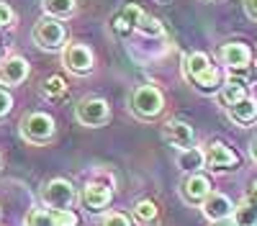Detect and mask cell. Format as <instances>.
<instances>
[{
	"instance_id": "obj_1",
	"label": "cell",
	"mask_w": 257,
	"mask_h": 226,
	"mask_svg": "<svg viewBox=\"0 0 257 226\" xmlns=\"http://www.w3.org/2000/svg\"><path fill=\"white\" fill-rule=\"evenodd\" d=\"M57 126H54V118L49 113H29L24 121H21V136L31 144H47L52 141Z\"/></svg>"
},
{
	"instance_id": "obj_2",
	"label": "cell",
	"mask_w": 257,
	"mask_h": 226,
	"mask_svg": "<svg viewBox=\"0 0 257 226\" xmlns=\"http://www.w3.org/2000/svg\"><path fill=\"white\" fill-rule=\"evenodd\" d=\"M75 116L82 126H90V129H98V126H105L111 118V108L103 98H82L77 106H75Z\"/></svg>"
},
{
	"instance_id": "obj_3",
	"label": "cell",
	"mask_w": 257,
	"mask_h": 226,
	"mask_svg": "<svg viewBox=\"0 0 257 226\" xmlns=\"http://www.w3.org/2000/svg\"><path fill=\"white\" fill-rule=\"evenodd\" d=\"M41 200H44V205H49L52 211L70 208V205L75 203V188H72V182L64 180V177L49 180L44 188H41Z\"/></svg>"
},
{
	"instance_id": "obj_4",
	"label": "cell",
	"mask_w": 257,
	"mask_h": 226,
	"mask_svg": "<svg viewBox=\"0 0 257 226\" xmlns=\"http://www.w3.org/2000/svg\"><path fill=\"white\" fill-rule=\"evenodd\" d=\"M64 39H67V31L59 24V18H41L34 26V41L41 49L57 52L64 47Z\"/></svg>"
},
{
	"instance_id": "obj_5",
	"label": "cell",
	"mask_w": 257,
	"mask_h": 226,
	"mask_svg": "<svg viewBox=\"0 0 257 226\" xmlns=\"http://www.w3.org/2000/svg\"><path fill=\"white\" fill-rule=\"evenodd\" d=\"M162 106H165L162 93L155 85H142L132 95V108L139 118H155L162 111Z\"/></svg>"
},
{
	"instance_id": "obj_6",
	"label": "cell",
	"mask_w": 257,
	"mask_h": 226,
	"mask_svg": "<svg viewBox=\"0 0 257 226\" xmlns=\"http://www.w3.org/2000/svg\"><path fill=\"white\" fill-rule=\"evenodd\" d=\"M203 164H208L213 170H234V167H239V157L234 149H229L226 144L213 141L203 152Z\"/></svg>"
},
{
	"instance_id": "obj_7",
	"label": "cell",
	"mask_w": 257,
	"mask_h": 226,
	"mask_svg": "<svg viewBox=\"0 0 257 226\" xmlns=\"http://www.w3.org/2000/svg\"><path fill=\"white\" fill-rule=\"evenodd\" d=\"M64 67L75 75H88L93 70V52L85 47V44H70L62 54Z\"/></svg>"
},
{
	"instance_id": "obj_8",
	"label": "cell",
	"mask_w": 257,
	"mask_h": 226,
	"mask_svg": "<svg viewBox=\"0 0 257 226\" xmlns=\"http://www.w3.org/2000/svg\"><path fill=\"white\" fill-rule=\"evenodd\" d=\"M29 77V62L24 57H8L6 62H0V85H21Z\"/></svg>"
},
{
	"instance_id": "obj_9",
	"label": "cell",
	"mask_w": 257,
	"mask_h": 226,
	"mask_svg": "<svg viewBox=\"0 0 257 226\" xmlns=\"http://www.w3.org/2000/svg\"><path fill=\"white\" fill-rule=\"evenodd\" d=\"M162 134H165V139L173 144V147H178V149H188L190 144H193V126H190V123H185V121H180V118L167 121L165 129H162Z\"/></svg>"
},
{
	"instance_id": "obj_10",
	"label": "cell",
	"mask_w": 257,
	"mask_h": 226,
	"mask_svg": "<svg viewBox=\"0 0 257 226\" xmlns=\"http://www.w3.org/2000/svg\"><path fill=\"white\" fill-rule=\"evenodd\" d=\"M201 205H203V216H206V218H211V221L229 218V216H231V211H234L231 200H229L224 193H213V190L201 200Z\"/></svg>"
},
{
	"instance_id": "obj_11",
	"label": "cell",
	"mask_w": 257,
	"mask_h": 226,
	"mask_svg": "<svg viewBox=\"0 0 257 226\" xmlns=\"http://www.w3.org/2000/svg\"><path fill=\"white\" fill-rule=\"evenodd\" d=\"M111 188L108 185H103V182H88L82 188V203L88 205L90 211H103L105 205L111 203Z\"/></svg>"
},
{
	"instance_id": "obj_12",
	"label": "cell",
	"mask_w": 257,
	"mask_h": 226,
	"mask_svg": "<svg viewBox=\"0 0 257 226\" xmlns=\"http://www.w3.org/2000/svg\"><path fill=\"white\" fill-rule=\"evenodd\" d=\"M221 59H224V65H229L231 72H239V70H247L249 67L252 52L244 44H239V41H231V44H226L221 49Z\"/></svg>"
},
{
	"instance_id": "obj_13",
	"label": "cell",
	"mask_w": 257,
	"mask_h": 226,
	"mask_svg": "<svg viewBox=\"0 0 257 226\" xmlns=\"http://www.w3.org/2000/svg\"><path fill=\"white\" fill-rule=\"evenodd\" d=\"M183 198L188 200V203H201L208 193H211V182H208V177H203V175H188L185 180H183Z\"/></svg>"
},
{
	"instance_id": "obj_14",
	"label": "cell",
	"mask_w": 257,
	"mask_h": 226,
	"mask_svg": "<svg viewBox=\"0 0 257 226\" xmlns=\"http://www.w3.org/2000/svg\"><path fill=\"white\" fill-rule=\"evenodd\" d=\"M229 116L237 121V123H252L257 118V100L254 98H242L239 103H234V106H229Z\"/></svg>"
},
{
	"instance_id": "obj_15",
	"label": "cell",
	"mask_w": 257,
	"mask_h": 226,
	"mask_svg": "<svg viewBox=\"0 0 257 226\" xmlns=\"http://www.w3.org/2000/svg\"><path fill=\"white\" fill-rule=\"evenodd\" d=\"M242 98H247V85H244V80L229 77V82L221 88V103L229 108V106H234V103H239Z\"/></svg>"
},
{
	"instance_id": "obj_16",
	"label": "cell",
	"mask_w": 257,
	"mask_h": 226,
	"mask_svg": "<svg viewBox=\"0 0 257 226\" xmlns=\"http://www.w3.org/2000/svg\"><path fill=\"white\" fill-rule=\"evenodd\" d=\"M178 167L185 170V172H196V170H201V167H203V152L196 149V147L183 149L180 157H178Z\"/></svg>"
},
{
	"instance_id": "obj_17",
	"label": "cell",
	"mask_w": 257,
	"mask_h": 226,
	"mask_svg": "<svg viewBox=\"0 0 257 226\" xmlns=\"http://www.w3.org/2000/svg\"><path fill=\"white\" fill-rule=\"evenodd\" d=\"M41 6L52 18H67L75 13V0H41Z\"/></svg>"
},
{
	"instance_id": "obj_18",
	"label": "cell",
	"mask_w": 257,
	"mask_h": 226,
	"mask_svg": "<svg viewBox=\"0 0 257 226\" xmlns=\"http://www.w3.org/2000/svg\"><path fill=\"white\" fill-rule=\"evenodd\" d=\"M206 67H211V62H208V57L203 52H193L190 57H185V72H188V77H198Z\"/></svg>"
},
{
	"instance_id": "obj_19",
	"label": "cell",
	"mask_w": 257,
	"mask_h": 226,
	"mask_svg": "<svg viewBox=\"0 0 257 226\" xmlns=\"http://www.w3.org/2000/svg\"><path fill=\"white\" fill-rule=\"evenodd\" d=\"M234 223L237 226H257V205L242 203L239 208H234Z\"/></svg>"
},
{
	"instance_id": "obj_20",
	"label": "cell",
	"mask_w": 257,
	"mask_h": 226,
	"mask_svg": "<svg viewBox=\"0 0 257 226\" xmlns=\"http://www.w3.org/2000/svg\"><path fill=\"white\" fill-rule=\"evenodd\" d=\"M137 29H139L142 34H147V36H162V34H165V29H162L160 21H157V18H152V16H147V13H142Z\"/></svg>"
},
{
	"instance_id": "obj_21",
	"label": "cell",
	"mask_w": 257,
	"mask_h": 226,
	"mask_svg": "<svg viewBox=\"0 0 257 226\" xmlns=\"http://www.w3.org/2000/svg\"><path fill=\"white\" fill-rule=\"evenodd\" d=\"M134 216H137L139 221H144V223L155 221V218H157V205H155L152 200H139V203L134 205Z\"/></svg>"
},
{
	"instance_id": "obj_22",
	"label": "cell",
	"mask_w": 257,
	"mask_h": 226,
	"mask_svg": "<svg viewBox=\"0 0 257 226\" xmlns=\"http://www.w3.org/2000/svg\"><path fill=\"white\" fill-rule=\"evenodd\" d=\"M44 95L47 98H59V95H64V90H67V82H64L59 75H52L47 82H44Z\"/></svg>"
},
{
	"instance_id": "obj_23",
	"label": "cell",
	"mask_w": 257,
	"mask_h": 226,
	"mask_svg": "<svg viewBox=\"0 0 257 226\" xmlns=\"http://www.w3.org/2000/svg\"><path fill=\"white\" fill-rule=\"evenodd\" d=\"M80 218L75 211L62 208V211H52V226H77Z\"/></svg>"
},
{
	"instance_id": "obj_24",
	"label": "cell",
	"mask_w": 257,
	"mask_h": 226,
	"mask_svg": "<svg viewBox=\"0 0 257 226\" xmlns=\"http://www.w3.org/2000/svg\"><path fill=\"white\" fill-rule=\"evenodd\" d=\"M193 82H196L198 88H203V90H208V88H216V85H219V72L213 70V67H206L198 77H193Z\"/></svg>"
},
{
	"instance_id": "obj_25",
	"label": "cell",
	"mask_w": 257,
	"mask_h": 226,
	"mask_svg": "<svg viewBox=\"0 0 257 226\" xmlns=\"http://www.w3.org/2000/svg\"><path fill=\"white\" fill-rule=\"evenodd\" d=\"M26 226H52V211L44 208H34L26 216Z\"/></svg>"
},
{
	"instance_id": "obj_26",
	"label": "cell",
	"mask_w": 257,
	"mask_h": 226,
	"mask_svg": "<svg viewBox=\"0 0 257 226\" xmlns=\"http://www.w3.org/2000/svg\"><path fill=\"white\" fill-rule=\"evenodd\" d=\"M142 13H144V11H142V8H139L137 3H128V6H123V11H121L118 16H121V18L126 21V24L132 26V29H137V24H139Z\"/></svg>"
},
{
	"instance_id": "obj_27",
	"label": "cell",
	"mask_w": 257,
	"mask_h": 226,
	"mask_svg": "<svg viewBox=\"0 0 257 226\" xmlns=\"http://www.w3.org/2000/svg\"><path fill=\"white\" fill-rule=\"evenodd\" d=\"M100 226H132V221H128V216H123L118 211H111L100 218Z\"/></svg>"
},
{
	"instance_id": "obj_28",
	"label": "cell",
	"mask_w": 257,
	"mask_h": 226,
	"mask_svg": "<svg viewBox=\"0 0 257 226\" xmlns=\"http://www.w3.org/2000/svg\"><path fill=\"white\" fill-rule=\"evenodd\" d=\"M11 108H13V98H11V93L0 88V118H6V116L11 113Z\"/></svg>"
},
{
	"instance_id": "obj_29",
	"label": "cell",
	"mask_w": 257,
	"mask_h": 226,
	"mask_svg": "<svg viewBox=\"0 0 257 226\" xmlns=\"http://www.w3.org/2000/svg\"><path fill=\"white\" fill-rule=\"evenodd\" d=\"M11 21H13V11H11V6L0 3V29H6Z\"/></svg>"
},
{
	"instance_id": "obj_30",
	"label": "cell",
	"mask_w": 257,
	"mask_h": 226,
	"mask_svg": "<svg viewBox=\"0 0 257 226\" xmlns=\"http://www.w3.org/2000/svg\"><path fill=\"white\" fill-rule=\"evenodd\" d=\"M113 31L121 34V36H128V34H132V26H128L121 16H116V18H113Z\"/></svg>"
},
{
	"instance_id": "obj_31",
	"label": "cell",
	"mask_w": 257,
	"mask_h": 226,
	"mask_svg": "<svg viewBox=\"0 0 257 226\" xmlns=\"http://www.w3.org/2000/svg\"><path fill=\"white\" fill-rule=\"evenodd\" d=\"M244 203H249V205H257V180L249 185V190H247V195H244Z\"/></svg>"
},
{
	"instance_id": "obj_32",
	"label": "cell",
	"mask_w": 257,
	"mask_h": 226,
	"mask_svg": "<svg viewBox=\"0 0 257 226\" xmlns=\"http://www.w3.org/2000/svg\"><path fill=\"white\" fill-rule=\"evenodd\" d=\"M244 11L249 18H257V0H244Z\"/></svg>"
},
{
	"instance_id": "obj_33",
	"label": "cell",
	"mask_w": 257,
	"mask_h": 226,
	"mask_svg": "<svg viewBox=\"0 0 257 226\" xmlns=\"http://www.w3.org/2000/svg\"><path fill=\"white\" fill-rule=\"evenodd\" d=\"M213 226H237V223H234V218L229 216V218H219V221H213Z\"/></svg>"
},
{
	"instance_id": "obj_34",
	"label": "cell",
	"mask_w": 257,
	"mask_h": 226,
	"mask_svg": "<svg viewBox=\"0 0 257 226\" xmlns=\"http://www.w3.org/2000/svg\"><path fill=\"white\" fill-rule=\"evenodd\" d=\"M249 77H252V82H257V65L249 70Z\"/></svg>"
},
{
	"instance_id": "obj_35",
	"label": "cell",
	"mask_w": 257,
	"mask_h": 226,
	"mask_svg": "<svg viewBox=\"0 0 257 226\" xmlns=\"http://www.w3.org/2000/svg\"><path fill=\"white\" fill-rule=\"evenodd\" d=\"M252 157H254V159H257V141H254V144H252Z\"/></svg>"
}]
</instances>
